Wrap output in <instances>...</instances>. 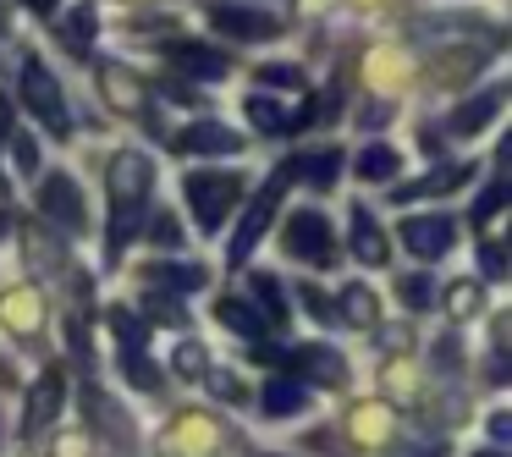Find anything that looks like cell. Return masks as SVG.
Instances as JSON below:
<instances>
[{
  "label": "cell",
  "instance_id": "obj_45",
  "mask_svg": "<svg viewBox=\"0 0 512 457\" xmlns=\"http://www.w3.org/2000/svg\"><path fill=\"white\" fill-rule=\"evenodd\" d=\"M391 457H446V441H430V435H419V441H397Z\"/></svg>",
  "mask_w": 512,
  "mask_h": 457
},
{
  "label": "cell",
  "instance_id": "obj_38",
  "mask_svg": "<svg viewBox=\"0 0 512 457\" xmlns=\"http://www.w3.org/2000/svg\"><path fill=\"white\" fill-rule=\"evenodd\" d=\"M138 303H144V314H149V320H166V325H182V309H177V303H171L166 298V292H144V298H138Z\"/></svg>",
  "mask_w": 512,
  "mask_h": 457
},
{
  "label": "cell",
  "instance_id": "obj_22",
  "mask_svg": "<svg viewBox=\"0 0 512 457\" xmlns=\"http://www.w3.org/2000/svg\"><path fill=\"white\" fill-rule=\"evenodd\" d=\"M149 287H166V292H199L204 287V265H177V259H149L144 265Z\"/></svg>",
  "mask_w": 512,
  "mask_h": 457
},
{
  "label": "cell",
  "instance_id": "obj_55",
  "mask_svg": "<svg viewBox=\"0 0 512 457\" xmlns=\"http://www.w3.org/2000/svg\"><path fill=\"white\" fill-rule=\"evenodd\" d=\"M479 457H501V452H479Z\"/></svg>",
  "mask_w": 512,
  "mask_h": 457
},
{
  "label": "cell",
  "instance_id": "obj_44",
  "mask_svg": "<svg viewBox=\"0 0 512 457\" xmlns=\"http://www.w3.org/2000/svg\"><path fill=\"white\" fill-rule=\"evenodd\" d=\"M111 331H116V342H144V320L138 314H127V309H111Z\"/></svg>",
  "mask_w": 512,
  "mask_h": 457
},
{
  "label": "cell",
  "instance_id": "obj_10",
  "mask_svg": "<svg viewBox=\"0 0 512 457\" xmlns=\"http://www.w3.org/2000/svg\"><path fill=\"white\" fill-rule=\"evenodd\" d=\"M287 364L298 369V380H314V386H347V358H342V347L298 342V347L287 353Z\"/></svg>",
  "mask_w": 512,
  "mask_h": 457
},
{
  "label": "cell",
  "instance_id": "obj_27",
  "mask_svg": "<svg viewBox=\"0 0 512 457\" xmlns=\"http://www.w3.org/2000/svg\"><path fill=\"white\" fill-rule=\"evenodd\" d=\"M380 391H386L391 402H419V369L408 364V358H391L386 369H380Z\"/></svg>",
  "mask_w": 512,
  "mask_h": 457
},
{
  "label": "cell",
  "instance_id": "obj_12",
  "mask_svg": "<svg viewBox=\"0 0 512 457\" xmlns=\"http://www.w3.org/2000/svg\"><path fill=\"white\" fill-rule=\"evenodd\" d=\"M347 243H353L358 265H386L391 259V243H386V232H380L369 204H353V210H347Z\"/></svg>",
  "mask_w": 512,
  "mask_h": 457
},
{
  "label": "cell",
  "instance_id": "obj_6",
  "mask_svg": "<svg viewBox=\"0 0 512 457\" xmlns=\"http://www.w3.org/2000/svg\"><path fill=\"white\" fill-rule=\"evenodd\" d=\"M221 424L210 413H177V419L160 430V457H210L221 446Z\"/></svg>",
  "mask_w": 512,
  "mask_h": 457
},
{
  "label": "cell",
  "instance_id": "obj_17",
  "mask_svg": "<svg viewBox=\"0 0 512 457\" xmlns=\"http://www.w3.org/2000/svg\"><path fill=\"white\" fill-rule=\"evenodd\" d=\"M501 105H507V94H501V89H485L479 100L457 105L452 122H446V127H452V138H479V133H485V127L501 116Z\"/></svg>",
  "mask_w": 512,
  "mask_h": 457
},
{
  "label": "cell",
  "instance_id": "obj_4",
  "mask_svg": "<svg viewBox=\"0 0 512 457\" xmlns=\"http://www.w3.org/2000/svg\"><path fill=\"white\" fill-rule=\"evenodd\" d=\"M281 248H287V259H303L314 270L336 265V237L320 210H292L287 226H281Z\"/></svg>",
  "mask_w": 512,
  "mask_h": 457
},
{
  "label": "cell",
  "instance_id": "obj_18",
  "mask_svg": "<svg viewBox=\"0 0 512 457\" xmlns=\"http://www.w3.org/2000/svg\"><path fill=\"white\" fill-rule=\"evenodd\" d=\"M463 182H474V166H435L430 177H419V182H402L397 188V199L402 204H413V199H441V193H457Z\"/></svg>",
  "mask_w": 512,
  "mask_h": 457
},
{
  "label": "cell",
  "instance_id": "obj_40",
  "mask_svg": "<svg viewBox=\"0 0 512 457\" xmlns=\"http://www.w3.org/2000/svg\"><path fill=\"white\" fill-rule=\"evenodd\" d=\"M501 199H507V182L496 177V182H490V188H485V193H479V199H474V226H485L490 215L501 210Z\"/></svg>",
  "mask_w": 512,
  "mask_h": 457
},
{
  "label": "cell",
  "instance_id": "obj_20",
  "mask_svg": "<svg viewBox=\"0 0 512 457\" xmlns=\"http://www.w3.org/2000/svg\"><path fill=\"white\" fill-rule=\"evenodd\" d=\"M347 435H353L358 446H386L391 435V413H386V402H358L353 413H347Z\"/></svg>",
  "mask_w": 512,
  "mask_h": 457
},
{
  "label": "cell",
  "instance_id": "obj_43",
  "mask_svg": "<svg viewBox=\"0 0 512 457\" xmlns=\"http://www.w3.org/2000/svg\"><path fill=\"white\" fill-rule=\"evenodd\" d=\"M259 83H270V89H298L303 72L287 67V61H270V67H259Z\"/></svg>",
  "mask_w": 512,
  "mask_h": 457
},
{
  "label": "cell",
  "instance_id": "obj_30",
  "mask_svg": "<svg viewBox=\"0 0 512 457\" xmlns=\"http://www.w3.org/2000/svg\"><path fill=\"white\" fill-rule=\"evenodd\" d=\"M402 171V155L391 144H369L364 155H358V177L364 182H391Z\"/></svg>",
  "mask_w": 512,
  "mask_h": 457
},
{
  "label": "cell",
  "instance_id": "obj_32",
  "mask_svg": "<svg viewBox=\"0 0 512 457\" xmlns=\"http://www.w3.org/2000/svg\"><path fill=\"white\" fill-rule=\"evenodd\" d=\"M122 369H127V380H133L138 391H155V386H160L155 364L144 358V342H122Z\"/></svg>",
  "mask_w": 512,
  "mask_h": 457
},
{
  "label": "cell",
  "instance_id": "obj_31",
  "mask_svg": "<svg viewBox=\"0 0 512 457\" xmlns=\"http://www.w3.org/2000/svg\"><path fill=\"white\" fill-rule=\"evenodd\" d=\"M479 309H485V287H479V281H452V292H446V314H452V320H474Z\"/></svg>",
  "mask_w": 512,
  "mask_h": 457
},
{
  "label": "cell",
  "instance_id": "obj_41",
  "mask_svg": "<svg viewBox=\"0 0 512 457\" xmlns=\"http://www.w3.org/2000/svg\"><path fill=\"white\" fill-rule=\"evenodd\" d=\"M298 303H303V309H309V314H314V320H320V325H331V320H336L331 298H325L320 287H309V281H303V287H298Z\"/></svg>",
  "mask_w": 512,
  "mask_h": 457
},
{
  "label": "cell",
  "instance_id": "obj_11",
  "mask_svg": "<svg viewBox=\"0 0 512 457\" xmlns=\"http://www.w3.org/2000/svg\"><path fill=\"white\" fill-rule=\"evenodd\" d=\"M0 325H6L12 336H23V342H34V336L45 331V298H39L34 287L0 292Z\"/></svg>",
  "mask_w": 512,
  "mask_h": 457
},
{
  "label": "cell",
  "instance_id": "obj_1",
  "mask_svg": "<svg viewBox=\"0 0 512 457\" xmlns=\"http://www.w3.org/2000/svg\"><path fill=\"white\" fill-rule=\"evenodd\" d=\"M149 188H155L149 155H138V149L111 155V232H105V259H111V265L122 259V248L133 243L138 215H144V204H149Z\"/></svg>",
  "mask_w": 512,
  "mask_h": 457
},
{
  "label": "cell",
  "instance_id": "obj_42",
  "mask_svg": "<svg viewBox=\"0 0 512 457\" xmlns=\"http://www.w3.org/2000/svg\"><path fill=\"white\" fill-rule=\"evenodd\" d=\"M12 160H17V171H23V177H34V171H39V144L28 133H12Z\"/></svg>",
  "mask_w": 512,
  "mask_h": 457
},
{
  "label": "cell",
  "instance_id": "obj_28",
  "mask_svg": "<svg viewBox=\"0 0 512 457\" xmlns=\"http://www.w3.org/2000/svg\"><path fill=\"white\" fill-rule=\"evenodd\" d=\"M479 50H446V56H435L430 61V78L441 83V89H452V83H463V78H474L479 72Z\"/></svg>",
  "mask_w": 512,
  "mask_h": 457
},
{
  "label": "cell",
  "instance_id": "obj_3",
  "mask_svg": "<svg viewBox=\"0 0 512 457\" xmlns=\"http://www.w3.org/2000/svg\"><path fill=\"white\" fill-rule=\"evenodd\" d=\"M287 182H298V171H292V160H281L276 177H270L265 188L254 193V204L243 210V221H237V232H232V248H226V265H232V270H243V265H248V254H254V243L270 232V215H276L281 188H287Z\"/></svg>",
  "mask_w": 512,
  "mask_h": 457
},
{
  "label": "cell",
  "instance_id": "obj_19",
  "mask_svg": "<svg viewBox=\"0 0 512 457\" xmlns=\"http://www.w3.org/2000/svg\"><path fill=\"white\" fill-rule=\"evenodd\" d=\"M182 149L188 155H237L243 149V133H232L226 122H193L182 133Z\"/></svg>",
  "mask_w": 512,
  "mask_h": 457
},
{
  "label": "cell",
  "instance_id": "obj_56",
  "mask_svg": "<svg viewBox=\"0 0 512 457\" xmlns=\"http://www.w3.org/2000/svg\"><path fill=\"white\" fill-rule=\"evenodd\" d=\"M358 6H375V0H358Z\"/></svg>",
  "mask_w": 512,
  "mask_h": 457
},
{
  "label": "cell",
  "instance_id": "obj_54",
  "mask_svg": "<svg viewBox=\"0 0 512 457\" xmlns=\"http://www.w3.org/2000/svg\"><path fill=\"white\" fill-rule=\"evenodd\" d=\"M6 232H12V221H6V210H0V237H6Z\"/></svg>",
  "mask_w": 512,
  "mask_h": 457
},
{
  "label": "cell",
  "instance_id": "obj_15",
  "mask_svg": "<svg viewBox=\"0 0 512 457\" xmlns=\"http://www.w3.org/2000/svg\"><path fill=\"white\" fill-rule=\"evenodd\" d=\"M83 408H89L94 430H100V435H105V441H111V446H122V452H127V446H133V419H127V413L116 408V402L105 397L100 386H83Z\"/></svg>",
  "mask_w": 512,
  "mask_h": 457
},
{
  "label": "cell",
  "instance_id": "obj_47",
  "mask_svg": "<svg viewBox=\"0 0 512 457\" xmlns=\"http://www.w3.org/2000/svg\"><path fill=\"white\" fill-rule=\"evenodd\" d=\"M408 342H413L408 325H386V331H380V353H408Z\"/></svg>",
  "mask_w": 512,
  "mask_h": 457
},
{
  "label": "cell",
  "instance_id": "obj_52",
  "mask_svg": "<svg viewBox=\"0 0 512 457\" xmlns=\"http://www.w3.org/2000/svg\"><path fill=\"white\" fill-rule=\"evenodd\" d=\"M12 133V105H6V94H0V138Z\"/></svg>",
  "mask_w": 512,
  "mask_h": 457
},
{
  "label": "cell",
  "instance_id": "obj_5",
  "mask_svg": "<svg viewBox=\"0 0 512 457\" xmlns=\"http://www.w3.org/2000/svg\"><path fill=\"white\" fill-rule=\"evenodd\" d=\"M23 105H28V111H34L56 138H72L67 100H61V83H56V72H50L39 56H28V61H23Z\"/></svg>",
  "mask_w": 512,
  "mask_h": 457
},
{
  "label": "cell",
  "instance_id": "obj_16",
  "mask_svg": "<svg viewBox=\"0 0 512 457\" xmlns=\"http://www.w3.org/2000/svg\"><path fill=\"white\" fill-rule=\"evenodd\" d=\"M61 402H67V391H61V375H56V369H45V375H39V386L28 391V408H23V435H39V430H45V424L61 413Z\"/></svg>",
  "mask_w": 512,
  "mask_h": 457
},
{
  "label": "cell",
  "instance_id": "obj_9",
  "mask_svg": "<svg viewBox=\"0 0 512 457\" xmlns=\"http://www.w3.org/2000/svg\"><path fill=\"white\" fill-rule=\"evenodd\" d=\"M402 243H408L413 259H446L457 243V226H452V215H408L402 221Z\"/></svg>",
  "mask_w": 512,
  "mask_h": 457
},
{
  "label": "cell",
  "instance_id": "obj_8",
  "mask_svg": "<svg viewBox=\"0 0 512 457\" xmlns=\"http://www.w3.org/2000/svg\"><path fill=\"white\" fill-rule=\"evenodd\" d=\"M39 210H45L61 232H89V204H83V188L67 177V171H56V177L39 182Z\"/></svg>",
  "mask_w": 512,
  "mask_h": 457
},
{
  "label": "cell",
  "instance_id": "obj_2",
  "mask_svg": "<svg viewBox=\"0 0 512 457\" xmlns=\"http://www.w3.org/2000/svg\"><path fill=\"white\" fill-rule=\"evenodd\" d=\"M182 193H188L193 221H199L204 232H221L226 215H232L237 199H243V177H237V171H188Z\"/></svg>",
  "mask_w": 512,
  "mask_h": 457
},
{
  "label": "cell",
  "instance_id": "obj_50",
  "mask_svg": "<svg viewBox=\"0 0 512 457\" xmlns=\"http://www.w3.org/2000/svg\"><path fill=\"white\" fill-rule=\"evenodd\" d=\"M435 364H446V369H457L463 364V353H457V342L446 336V342H435Z\"/></svg>",
  "mask_w": 512,
  "mask_h": 457
},
{
  "label": "cell",
  "instance_id": "obj_29",
  "mask_svg": "<svg viewBox=\"0 0 512 457\" xmlns=\"http://www.w3.org/2000/svg\"><path fill=\"white\" fill-rule=\"evenodd\" d=\"M248 292H254V298H259V314H265V320L270 325H287V292H281V281L276 276H265V270H259V276L254 281H248Z\"/></svg>",
  "mask_w": 512,
  "mask_h": 457
},
{
  "label": "cell",
  "instance_id": "obj_49",
  "mask_svg": "<svg viewBox=\"0 0 512 457\" xmlns=\"http://www.w3.org/2000/svg\"><path fill=\"white\" fill-rule=\"evenodd\" d=\"M56 457H89V441L83 435H56Z\"/></svg>",
  "mask_w": 512,
  "mask_h": 457
},
{
  "label": "cell",
  "instance_id": "obj_14",
  "mask_svg": "<svg viewBox=\"0 0 512 457\" xmlns=\"http://www.w3.org/2000/svg\"><path fill=\"white\" fill-rule=\"evenodd\" d=\"M166 56L177 61V67L188 72V78H226V72H232V56H226V50L199 45V39H171Z\"/></svg>",
  "mask_w": 512,
  "mask_h": 457
},
{
  "label": "cell",
  "instance_id": "obj_36",
  "mask_svg": "<svg viewBox=\"0 0 512 457\" xmlns=\"http://www.w3.org/2000/svg\"><path fill=\"white\" fill-rule=\"evenodd\" d=\"M397 298L408 303V309H430V298H435V281L424 276V270H419V276H402V281H397Z\"/></svg>",
  "mask_w": 512,
  "mask_h": 457
},
{
  "label": "cell",
  "instance_id": "obj_34",
  "mask_svg": "<svg viewBox=\"0 0 512 457\" xmlns=\"http://www.w3.org/2000/svg\"><path fill=\"white\" fill-rule=\"evenodd\" d=\"M248 122L259 127V133H287V111H281L276 100H265V94H248Z\"/></svg>",
  "mask_w": 512,
  "mask_h": 457
},
{
  "label": "cell",
  "instance_id": "obj_46",
  "mask_svg": "<svg viewBox=\"0 0 512 457\" xmlns=\"http://www.w3.org/2000/svg\"><path fill=\"white\" fill-rule=\"evenodd\" d=\"M67 347H72V358H83V364H89V353H94V347H89V325H83L78 314L67 320Z\"/></svg>",
  "mask_w": 512,
  "mask_h": 457
},
{
  "label": "cell",
  "instance_id": "obj_23",
  "mask_svg": "<svg viewBox=\"0 0 512 457\" xmlns=\"http://www.w3.org/2000/svg\"><path fill=\"white\" fill-rule=\"evenodd\" d=\"M215 314H221V325H232L237 336H248V342H259V336H265V325H270L265 314H259L248 298H237V292H226V298L215 303Z\"/></svg>",
  "mask_w": 512,
  "mask_h": 457
},
{
  "label": "cell",
  "instance_id": "obj_13",
  "mask_svg": "<svg viewBox=\"0 0 512 457\" xmlns=\"http://www.w3.org/2000/svg\"><path fill=\"white\" fill-rule=\"evenodd\" d=\"M100 89H105V100H111L122 116H138V122H155V105H149V89H144V83H138L127 67H100Z\"/></svg>",
  "mask_w": 512,
  "mask_h": 457
},
{
  "label": "cell",
  "instance_id": "obj_35",
  "mask_svg": "<svg viewBox=\"0 0 512 457\" xmlns=\"http://www.w3.org/2000/svg\"><path fill=\"white\" fill-rule=\"evenodd\" d=\"M171 369H177L182 380H204V369H210V353H204L199 342H182L177 358H171Z\"/></svg>",
  "mask_w": 512,
  "mask_h": 457
},
{
  "label": "cell",
  "instance_id": "obj_51",
  "mask_svg": "<svg viewBox=\"0 0 512 457\" xmlns=\"http://www.w3.org/2000/svg\"><path fill=\"white\" fill-rule=\"evenodd\" d=\"M380 122H391V105H364V127H380Z\"/></svg>",
  "mask_w": 512,
  "mask_h": 457
},
{
  "label": "cell",
  "instance_id": "obj_24",
  "mask_svg": "<svg viewBox=\"0 0 512 457\" xmlns=\"http://www.w3.org/2000/svg\"><path fill=\"white\" fill-rule=\"evenodd\" d=\"M292 171H298L309 188H336V171H342V149H314V155H292Z\"/></svg>",
  "mask_w": 512,
  "mask_h": 457
},
{
  "label": "cell",
  "instance_id": "obj_25",
  "mask_svg": "<svg viewBox=\"0 0 512 457\" xmlns=\"http://www.w3.org/2000/svg\"><path fill=\"white\" fill-rule=\"evenodd\" d=\"M336 303H342L336 314H342L347 325H358V331H369V325L380 320V298L364 287V281H353V287H342V298H336Z\"/></svg>",
  "mask_w": 512,
  "mask_h": 457
},
{
  "label": "cell",
  "instance_id": "obj_57",
  "mask_svg": "<svg viewBox=\"0 0 512 457\" xmlns=\"http://www.w3.org/2000/svg\"><path fill=\"white\" fill-rule=\"evenodd\" d=\"M0 441H6V435H0Z\"/></svg>",
  "mask_w": 512,
  "mask_h": 457
},
{
  "label": "cell",
  "instance_id": "obj_21",
  "mask_svg": "<svg viewBox=\"0 0 512 457\" xmlns=\"http://www.w3.org/2000/svg\"><path fill=\"white\" fill-rule=\"evenodd\" d=\"M259 408H265L270 419H292V413L309 408V386H303V380H265V386H259Z\"/></svg>",
  "mask_w": 512,
  "mask_h": 457
},
{
  "label": "cell",
  "instance_id": "obj_37",
  "mask_svg": "<svg viewBox=\"0 0 512 457\" xmlns=\"http://www.w3.org/2000/svg\"><path fill=\"white\" fill-rule=\"evenodd\" d=\"M204 386H210L221 402H248V386L237 375H226V369H204Z\"/></svg>",
  "mask_w": 512,
  "mask_h": 457
},
{
  "label": "cell",
  "instance_id": "obj_7",
  "mask_svg": "<svg viewBox=\"0 0 512 457\" xmlns=\"http://www.w3.org/2000/svg\"><path fill=\"white\" fill-rule=\"evenodd\" d=\"M215 34L226 39H276L281 34V17L276 12H259V6H237V0H210L204 6Z\"/></svg>",
  "mask_w": 512,
  "mask_h": 457
},
{
  "label": "cell",
  "instance_id": "obj_39",
  "mask_svg": "<svg viewBox=\"0 0 512 457\" xmlns=\"http://www.w3.org/2000/svg\"><path fill=\"white\" fill-rule=\"evenodd\" d=\"M149 243L155 248H182V226L171 221V210H160L155 221H149Z\"/></svg>",
  "mask_w": 512,
  "mask_h": 457
},
{
  "label": "cell",
  "instance_id": "obj_26",
  "mask_svg": "<svg viewBox=\"0 0 512 457\" xmlns=\"http://www.w3.org/2000/svg\"><path fill=\"white\" fill-rule=\"evenodd\" d=\"M408 78H413L408 50H375V56H369V83H375V89H397V83H408Z\"/></svg>",
  "mask_w": 512,
  "mask_h": 457
},
{
  "label": "cell",
  "instance_id": "obj_33",
  "mask_svg": "<svg viewBox=\"0 0 512 457\" xmlns=\"http://www.w3.org/2000/svg\"><path fill=\"white\" fill-rule=\"evenodd\" d=\"M61 45H67L72 56H83V50L94 45V6H78V12L67 17V28H61Z\"/></svg>",
  "mask_w": 512,
  "mask_h": 457
},
{
  "label": "cell",
  "instance_id": "obj_48",
  "mask_svg": "<svg viewBox=\"0 0 512 457\" xmlns=\"http://www.w3.org/2000/svg\"><path fill=\"white\" fill-rule=\"evenodd\" d=\"M479 259H485V276H507V248H501V243H485V254H479Z\"/></svg>",
  "mask_w": 512,
  "mask_h": 457
},
{
  "label": "cell",
  "instance_id": "obj_53",
  "mask_svg": "<svg viewBox=\"0 0 512 457\" xmlns=\"http://www.w3.org/2000/svg\"><path fill=\"white\" fill-rule=\"evenodd\" d=\"M23 6H34V12H56V0H23Z\"/></svg>",
  "mask_w": 512,
  "mask_h": 457
}]
</instances>
